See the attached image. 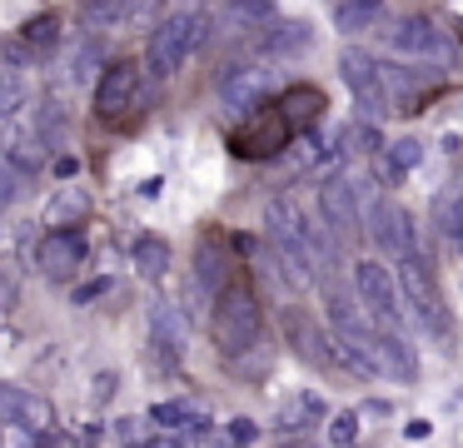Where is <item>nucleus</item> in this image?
Segmentation results:
<instances>
[{
    "instance_id": "7",
    "label": "nucleus",
    "mask_w": 463,
    "mask_h": 448,
    "mask_svg": "<svg viewBox=\"0 0 463 448\" xmlns=\"http://www.w3.org/2000/svg\"><path fill=\"white\" fill-rule=\"evenodd\" d=\"M354 289H359L364 309L373 314V324L403 329V289L379 259H359V264H354Z\"/></svg>"
},
{
    "instance_id": "8",
    "label": "nucleus",
    "mask_w": 463,
    "mask_h": 448,
    "mask_svg": "<svg viewBox=\"0 0 463 448\" xmlns=\"http://www.w3.org/2000/svg\"><path fill=\"white\" fill-rule=\"evenodd\" d=\"M145 105V75L135 60H115V65L100 70V80H95V110H100V119H125L135 115V110Z\"/></svg>"
},
{
    "instance_id": "21",
    "label": "nucleus",
    "mask_w": 463,
    "mask_h": 448,
    "mask_svg": "<svg viewBox=\"0 0 463 448\" xmlns=\"http://www.w3.org/2000/svg\"><path fill=\"white\" fill-rule=\"evenodd\" d=\"M85 214H90V195H85L80 185H61V189L51 195V205H45L41 224H51V229H71V224H80Z\"/></svg>"
},
{
    "instance_id": "22",
    "label": "nucleus",
    "mask_w": 463,
    "mask_h": 448,
    "mask_svg": "<svg viewBox=\"0 0 463 448\" xmlns=\"http://www.w3.org/2000/svg\"><path fill=\"white\" fill-rule=\"evenodd\" d=\"M279 110L289 115V125H294V129H309L314 119H319V110H324V95H319L314 85H284Z\"/></svg>"
},
{
    "instance_id": "27",
    "label": "nucleus",
    "mask_w": 463,
    "mask_h": 448,
    "mask_svg": "<svg viewBox=\"0 0 463 448\" xmlns=\"http://www.w3.org/2000/svg\"><path fill=\"white\" fill-rule=\"evenodd\" d=\"M130 259H135V269H140L145 279H160L165 269H170V244H165L160 234H140L135 249H130Z\"/></svg>"
},
{
    "instance_id": "19",
    "label": "nucleus",
    "mask_w": 463,
    "mask_h": 448,
    "mask_svg": "<svg viewBox=\"0 0 463 448\" xmlns=\"http://www.w3.org/2000/svg\"><path fill=\"white\" fill-rule=\"evenodd\" d=\"M284 329H289L294 348H299L304 358H314V364H339V338H334V334L324 338L304 314H284Z\"/></svg>"
},
{
    "instance_id": "28",
    "label": "nucleus",
    "mask_w": 463,
    "mask_h": 448,
    "mask_svg": "<svg viewBox=\"0 0 463 448\" xmlns=\"http://www.w3.org/2000/svg\"><path fill=\"white\" fill-rule=\"evenodd\" d=\"M45 149H51V145H45V139L31 129V135H15L11 145H5V159H11L21 175H35V169L45 165Z\"/></svg>"
},
{
    "instance_id": "25",
    "label": "nucleus",
    "mask_w": 463,
    "mask_h": 448,
    "mask_svg": "<svg viewBox=\"0 0 463 448\" xmlns=\"http://www.w3.org/2000/svg\"><path fill=\"white\" fill-rule=\"evenodd\" d=\"M35 135H41L51 149L71 145V115H65L61 100H41V110H35Z\"/></svg>"
},
{
    "instance_id": "13",
    "label": "nucleus",
    "mask_w": 463,
    "mask_h": 448,
    "mask_svg": "<svg viewBox=\"0 0 463 448\" xmlns=\"http://www.w3.org/2000/svg\"><path fill=\"white\" fill-rule=\"evenodd\" d=\"M35 264H41L45 279L71 284V279L80 274V264H85V239L75 234V229H45L41 249H35Z\"/></svg>"
},
{
    "instance_id": "37",
    "label": "nucleus",
    "mask_w": 463,
    "mask_h": 448,
    "mask_svg": "<svg viewBox=\"0 0 463 448\" xmlns=\"http://www.w3.org/2000/svg\"><path fill=\"white\" fill-rule=\"evenodd\" d=\"M110 438H120V443H140V438H145V428H140V418H115V428H110Z\"/></svg>"
},
{
    "instance_id": "34",
    "label": "nucleus",
    "mask_w": 463,
    "mask_h": 448,
    "mask_svg": "<svg viewBox=\"0 0 463 448\" xmlns=\"http://www.w3.org/2000/svg\"><path fill=\"white\" fill-rule=\"evenodd\" d=\"M21 179H25V175L11 165V159H0V209H5L15 195H21Z\"/></svg>"
},
{
    "instance_id": "14",
    "label": "nucleus",
    "mask_w": 463,
    "mask_h": 448,
    "mask_svg": "<svg viewBox=\"0 0 463 448\" xmlns=\"http://www.w3.org/2000/svg\"><path fill=\"white\" fill-rule=\"evenodd\" d=\"M324 314H329L334 334L339 338H359V344H373V329H369V309H364L359 289H344V284H324Z\"/></svg>"
},
{
    "instance_id": "30",
    "label": "nucleus",
    "mask_w": 463,
    "mask_h": 448,
    "mask_svg": "<svg viewBox=\"0 0 463 448\" xmlns=\"http://www.w3.org/2000/svg\"><path fill=\"white\" fill-rule=\"evenodd\" d=\"M419 159H423V139L419 135H403V139H393V145H389V169H393V175L413 169Z\"/></svg>"
},
{
    "instance_id": "15",
    "label": "nucleus",
    "mask_w": 463,
    "mask_h": 448,
    "mask_svg": "<svg viewBox=\"0 0 463 448\" xmlns=\"http://www.w3.org/2000/svg\"><path fill=\"white\" fill-rule=\"evenodd\" d=\"M0 424H21L25 438H41L55 424V408L21 384H0Z\"/></svg>"
},
{
    "instance_id": "11",
    "label": "nucleus",
    "mask_w": 463,
    "mask_h": 448,
    "mask_svg": "<svg viewBox=\"0 0 463 448\" xmlns=\"http://www.w3.org/2000/svg\"><path fill=\"white\" fill-rule=\"evenodd\" d=\"M319 214H324V229H329L339 244H354L364 234V214H359V195H354V179L344 175H329L319 185Z\"/></svg>"
},
{
    "instance_id": "5",
    "label": "nucleus",
    "mask_w": 463,
    "mask_h": 448,
    "mask_svg": "<svg viewBox=\"0 0 463 448\" xmlns=\"http://www.w3.org/2000/svg\"><path fill=\"white\" fill-rule=\"evenodd\" d=\"M339 75L344 85L354 90V100H359L364 119H383L393 115V95H389V80H383V65L369 55V50H344L339 55Z\"/></svg>"
},
{
    "instance_id": "23",
    "label": "nucleus",
    "mask_w": 463,
    "mask_h": 448,
    "mask_svg": "<svg viewBox=\"0 0 463 448\" xmlns=\"http://www.w3.org/2000/svg\"><path fill=\"white\" fill-rule=\"evenodd\" d=\"M379 20H383V0H339V10H334L339 35H359V30L379 25Z\"/></svg>"
},
{
    "instance_id": "1",
    "label": "nucleus",
    "mask_w": 463,
    "mask_h": 448,
    "mask_svg": "<svg viewBox=\"0 0 463 448\" xmlns=\"http://www.w3.org/2000/svg\"><path fill=\"white\" fill-rule=\"evenodd\" d=\"M264 239H269L274 269H279V279L289 289H309L314 274L329 269L344 249L329 229L309 224V219L294 209V199H284V195H274L269 205H264Z\"/></svg>"
},
{
    "instance_id": "42",
    "label": "nucleus",
    "mask_w": 463,
    "mask_h": 448,
    "mask_svg": "<svg viewBox=\"0 0 463 448\" xmlns=\"http://www.w3.org/2000/svg\"><path fill=\"white\" fill-rule=\"evenodd\" d=\"M11 304V284H5V279H0V309Z\"/></svg>"
},
{
    "instance_id": "3",
    "label": "nucleus",
    "mask_w": 463,
    "mask_h": 448,
    "mask_svg": "<svg viewBox=\"0 0 463 448\" xmlns=\"http://www.w3.org/2000/svg\"><path fill=\"white\" fill-rule=\"evenodd\" d=\"M210 329H214V344H220L224 358H240L244 348H254L260 344V294H254L244 279H230V284L214 294Z\"/></svg>"
},
{
    "instance_id": "18",
    "label": "nucleus",
    "mask_w": 463,
    "mask_h": 448,
    "mask_svg": "<svg viewBox=\"0 0 463 448\" xmlns=\"http://www.w3.org/2000/svg\"><path fill=\"white\" fill-rule=\"evenodd\" d=\"M194 284L210 299L230 284V249H224L220 239H200V249H194Z\"/></svg>"
},
{
    "instance_id": "31",
    "label": "nucleus",
    "mask_w": 463,
    "mask_h": 448,
    "mask_svg": "<svg viewBox=\"0 0 463 448\" xmlns=\"http://www.w3.org/2000/svg\"><path fill=\"white\" fill-rule=\"evenodd\" d=\"M100 60H105V45H100V40H85V45L75 50V60H71V80H80V85H85V80L100 70Z\"/></svg>"
},
{
    "instance_id": "12",
    "label": "nucleus",
    "mask_w": 463,
    "mask_h": 448,
    "mask_svg": "<svg viewBox=\"0 0 463 448\" xmlns=\"http://www.w3.org/2000/svg\"><path fill=\"white\" fill-rule=\"evenodd\" d=\"M389 45L393 55H409V60H443L449 55V35L433 15H403L389 25Z\"/></svg>"
},
{
    "instance_id": "20",
    "label": "nucleus",
    "mask_w": 463,
    "mask_h": 448,
    "mask_svg": "<svg viewBox=\"0 0 463 448\" xmlns=\"http://www.w3.org/2000/svg\"><path fill=\"white\" fill-rule=\"evenodd\" d=\"M145 5H150V0H85L80 15H85V25H95V30H105V25H140Z\"/></svg>"
},
{
    "instance_id": "41",
    "label": "nucleus",
    "mask_w": 463,
    "mask_h": 448,
    "mask_svg": "<svg viewBox=\"0 0 463 448\" xmlns=\"http://www.w3.org/2000/svg\"><path fill=\"white\" fill-rule=\"evenodd\" d=\"M403 438H429V418H409V424H403Z\"/></svg>"
},
{
    "instance_id": "39",
    "label": "nucleus",
    "mask_w": 463,
    "mask_h": 448,
    "mask_svg": "<svg viewBox=\"0 0 463 448\" xmlns=\"http://www.w3.org/2000/svg\"><path fill=\"white\" fill-rule=\"evenodd\" d=\"M55 175H61V179H75V175H80V159H75V155H61V159H55Z\"/></svg>"
},
{
    "instance_id": "10",
    "label": "nucleus",
    "mask_w": 463,
    "mask_h": 448,
    "mask_svg": "<svg viewBox=\"0 0 463 448\" xmlns=\"http://www.w3.org/2000/svg\"><path fill=\"white\" fill-rule=\"evenodd\" d=\"M364 229L373 234V244H379L383 254H413V249H419V234H413L409 209H403L399 199H389V195L369 199V209H364Z\"/></svg>"
},
{
    "instance_id": "32",
    "label": "nucleus",
    "mask_w": 463,
    "mask_h": 448,
    "mask_svg": "<svg viewBox=\"0 0 463 448\" xmlns=\"http://www.w3.org/2000/svg\"><path fill=\"white\" fill-rule=\"evenodd\" d=\"M21 105H25V80L21 75H0V119L21 115Z\"/></svg>"
},
{
    "instance_id": "40",
    "label": "nucleus",
    "mask_w": 463,
    "mask_h": 448,
    "mask_svg": "<svg viewBox=\"0 0 463 448\" xmlns=\"http://www.w3.org/2000/svg\"><path fill=\"white\" fill-rule=\"evenodd\" d=\"M115 384H120L115 374H100V378H95V404H100V398H110V394H115Z\"/></svg>"
},
{
    "instance_id": "9",
    "label": "nucleus",
    "mask_w": 463,
    "mask_h": 448,
    "mask_svg": "<svg viewBox=\"0 0 463 448\" xmlns=\"http://www.w3.org/2000/svg\"><path fill=\"white\" fill-rule=\"evenodd\" d=\"M274 90H279V70L274 65H230L220 75V100H224V110H234V115L260 110Z\"/></svg>"
},
{
    "instance_id": "16",
    "label": "nucleus",
    "mask_w": 463,
    "mask_h": 448,
    "mask_svg": "<svg viewBox=\"0 0 463 448\" xmlns=\"http://www.w3.org/2000/svg\"><path fill=\"white\" fill-rule=\"evenodd\" d=\"M373 354H379L383 374L399 378V384H409V378L419 374V354H413V344L399 334V329H383L379 324V334H373Z\"/></svg>"
},
{
    "instance_id": "26",
    "label": "nucleus",
    "mask_w": 463,
    "mask_h": 448,
    "mask_svg": "<svg viewBox=\"0 0 463 448\" xmlns=\"http://www.w3.org/2000/svg\"><path fill=\"white\" fill-rule=\"evenodd\" d=\"M269 20H279V5H274V0H230L224 25L230 30H264Z\"/></svg>"
},
{
    "instance_id": "6",
    "label": "nucleus",
    "mask_w": 463,
    "mask_h": 448,
    "mask_svg": "<svg viewBox=\"0 0 463 448\" xmlns=\"http://www.w3.org/2000/svg\"><path fill=\"white\" fill-rule=\"evenodd\" d=\"M299 135V129L289 125V115H284L279 105L274 110H250V119H244V129H234V155L240 159H274V155H284V145Z\"/></svg>"
},
{
    "instance_id": "33",
    "label": "nucleus",
    "mask_w": 463,
    "mask_h": 448,
    "mask_svg": "<svg viewBox=\"0 0 463 448\" xmlns=\"http://www.w3.org/2000/svg\"><path fill=\"white\" fill-rule=\"evenodd\" d=\"M354 438H359V414H349V408L334 414L329 418V443H354Z\"/></svg>"
},
{
    "instance_id": "29",
    "label": "nucleus",
    "mask_w": 463,
    "mask_h": 448,
    "mask_svg": "<svg viewBox=\"0 0 463 448\" xmlns=\"http://www.w3.org/2000/svg\"><path fill=\"white\" fill-rule=\"evenodd\" d=\"M21 35L31 40L35 50H55V45H61V15H35V20H25Z\"/></svg>"
},
{
    "instance_id": "17",
    "label": "nucleus",
    "mask_w": 463,
    "mask_h": 448,
    "mask_svg": "<svg viewBox=\"0 0 463 448\" xmlns=\"http://www.w3.org/2000/svg\"><path fill=\"white\" fill-rule=\"evenodd\" d=\"M314 45V30L304 20H269V25L254 35V50L260 55H299V50Z\"/></svg>"
},
{
    "instance_id": "36",
    "label": "nucleus",
    "mask_w": 463,
    "mask_h": 448,
    "mask_svg": "<svg viewBox=\"0 0 463 448\" xmlns=\"http://www.w3.org/2000/svg\"><path fill=\"white\" fill-rule=\"evenodd\" d=\"M100 294H110V279H90V284H80V289L71 294V304H95Z\"/></svg>"
},
{
    "instance_id": "4",
    "label": "nucleus",
    "mask_w": 463,
    "mask_h": 448,
    "mask_svg": "<svg viewBox=\"0 0 463 448\" xmlns=\"http://www.w3.org/2000/svg\"><path fill=\"white\" fill-rule=\"evenodd\" d=\"M399 289H403V304L409 314L429 329L433 338L449 334V314H443V299H439V284H433V269L429 259L413 249V254H399Z\"/></svg>"
},
{
    "instance_id": "24",
    "label": "nucleus",
    "mask_w": 463,
    "mask_h": 448,
    "mask_svg": "<svg viewBox=\"0 0 463 448\" xmlns=\"http://www.w3.org/2000/svg\"><path fill=\"white\" fill-rule=\"evenodd\" d=\"M150 329H155V338H160L165 348H175V354H180L184 348V338H190V324H184V314L175 304H150Z\"/></svg>"
},
{
    "instance_id": "35",
    "label": "nucleus",
    "mask_w": 463,
    "mask_h": 448,
    "mask_svg": "<svg viewBox=\"0 0 463 448\" xmlns=\"http://www.w3.org/2000/svg\"><path fill=\"white\" fill-rule=\"evenodd\" d=\"M443 239H453V244H463V195L453 199L449 209H443Z\"/></svg>"
},
{
    "instance_id": "38",
    "label": "nucleus",
    "mask_w": 463,
    "mask_h": 448,
    "mask_svg": "<svg viewBox=\"0 0 463 448\" xmlns=\"http://www.w3.org/2000/svg\"><path fill=\"white\" fill-rule=\"evenodd\" d=\"M230 438L234 443H254V438H260V424H254V418H230Z\"/></svg>"
},
{
    "instance_id": "2",
    "label": "nucleus",
    "mask_w": 463,
    "mask_h": 448,
    "mask_svg": "<svg viewBox=\"0 0 463 448\" xmlns=\"http://www.w3.org/2000/svg\"><path fill=\"white\" fill-rule=\"evenodd\" d=\"M210 10L204 5H180L175 15H165L160 25L150 30V50H145V65L150 75H175L180 65H190V55L210 40Z\"/></svg>"
}]
</instances>
